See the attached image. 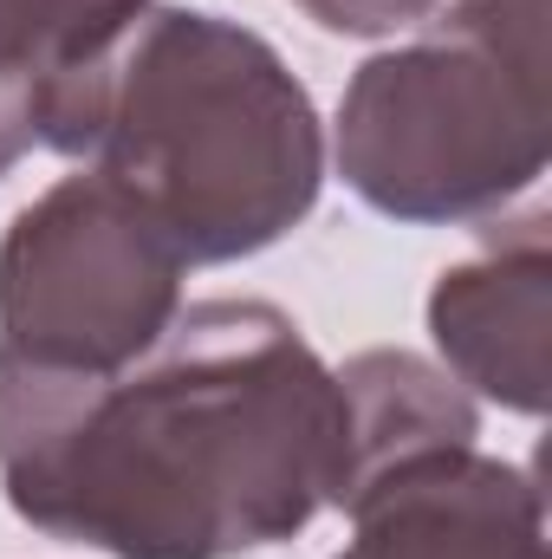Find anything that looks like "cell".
I'll use <instances>...</instances> for the list:
<instances>
[{"instance_id":"obj_1","label":"cell","mask_w":552,"mask_h":559,"mask_svg":"<svg viewBox=\"0 0 552 559\" xmlns=\"http://www.w3.org/2000/svg\"><path fill=\"white\" fill-rule=\"evenodd\" d=\"M345 391L274 299H202L118 371L0 352L7 508L105 559H241L338 508Z\"/></svg>"},{"instance_id":"obj_2","label":"cell","mask_w":552,"mask_h":559,"mask_svg":"<svg viewBox=\"0 0 552 559\" xmlns=\"http://www.w3.org/2000/svg\"><path fill=\"white\" fill-rule=\"evenodd\" d=\"M46 150L137 195L189 267L286 241L325 189L312 92L274 39L208 7H143L105 66L52 111Z\"/></svg>"},{"instance_id":"obj_3","label":"cell","mask_w":552,"mask_h":559,"mask_svg":"<svg viewBox=\"0 0 552 559\" xmlns=\"http://www.w3.org/2000/svg\"><path fill=\"white\" fill-rule=\"evenodd\" d=\"M547 124V66L435 20L351 72L332 156L345 189L391 222H488L540 182Z\"/></svg>"},{"instance_id":"obj_4","label":"cell","mask_w":552,"mask_h":559,"mask_svg":"<svg viewBox=\"0 0 552 559\" xmlns=\"http://www.w3.org/2000/svg\"><path fill=\"white\" fill-rule=\"evenodd\" d=\"M182 248L111 176H59L0 235V352L39 371H118L182 312Z\"/></svg>"},{"instance_id":"obj_5","label":"cell","mask_w":552,"mask_h":559,"mask_svg":"<svg viewBox=\"0 0 552 559\" xmlns=\"http://www.w3.org/2000/svg\"><path fill=\"white\" fill-rule=\"evenodd\" d=\"M429 338L442 371L514 411L540 417L552 397V241L547 215L494 228L468 261L442 267L429 286Z\"/></svg>"},{"instance_id":"obj_6","label":"cell","mask_w":552,"mask_h":559,"mask_svg":"<svg viewBox=\"0 0 552 559\" xmlns=\"http://www.w3.org/2000/svg\"><path fill=\"white\" fill-rule=\"evenodd\" d=\"M351 559H547V508L527 468L481 442L371 475L351 501Z\"/></svg>"},{"instance_id":"obj_7","label":"cell","mask_w":552,"mask_h":559,"mask_svg":"<svg viewBox=\"0 0 552 559\" xmlns=\"http://www.w3.org/2000/svg\"><path fill=\"white\" fill-rule=\"evenodd\" d=\"M156 0H0V176L46 150L52 111Z\"/></svg>"},{"instance_id":"obj_8","label":"cell","mask_w":552,"mask_h":559,"mask_svg":"<svg viewBox=\"0 0 552 559\" xmlns=\"http://www.w3.org/2000/svg\"><path fill=\"white\" fill-rule=\"evenodd\" d=\"M338 371L345 391V468H338V508L384 468L429 455V449H461L481 436L475 397L429 358L404 345H371Z\"/></svg>"},{"instance_id":"obj_9","label":"cell","mask_w":552,"mask_h":559,"mask_svg":"<svg viewBox=\"0 0 552 559\" xmlns=\"http://www.w3.org/2000/svg\"><path fill=\"white\" fill-rule=\"evenodd\" d=\"M442 20H455V26H468V33L533 59V66H547V0H448Z\"/></svg>"},{"instance_id":"obj_10","label":"cell","mask_w":552,"mask_h":559,"mask_svg":"<svg viewBox=\"0 0 552 559\" xmlns=\"http://www.w3.org/2000/svg\"><path fill=\"white\" fill-rule=\"evenodd\" d=\"M299 13H312L325 33H345V39H384V33H404L416 20H429L442 0H292Z\"/></svg>"}]
</instances>
